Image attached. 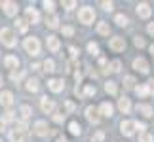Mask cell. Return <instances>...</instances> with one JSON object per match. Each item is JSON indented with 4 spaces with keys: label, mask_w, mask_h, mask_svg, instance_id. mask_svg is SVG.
I'll list each match as a JSON object with an SVG mask.
<instances>
[{
    "label": "cell",
    "mask_w": 154,
    "mask_h": 142,
    "mask_svg": "<svg viewBox=\"0 0 154 142\" xmlns=\"http://www.w3.org/2000/svg\"><path fill=\"white\" fill-rule=\"evenodd\" d=\"M25 49L29 51V55H38L40 53V42L34 36L25 38Z\"/></svg>",
    "instance_id": "cell-1"
},
{
    "label": "cell",
    "mask_w": 154,
    "mask_h": 142,
    "mask_svg": "<svg viewBox=\"0 0 154 142\" xmlns=\"http://www.w3.org/2000/svg\"><path fill=\"white\" fill-rule=\"evenodd\" d=\"M78 19H80V23H84V25H90V23L95 19V11H93V8H82L78 11Z\"/></svg>",
    "instance_id": "cell-2"
},
{
    "label": "cell",
    "mask_w": 154,
    "mask_h": 142,
    "mask_svg": "<svg viewBox=\"0 0 154 142\" xmlns=\"http://www.w3.org/2000/svg\"><path fill=\"white\" fill-rule=\"evenodd\" d=\"M0 42H2L4 46H8V47H14L15 46L14 32H11L10 28H2V31H0Z\"/></svg>",
    "instance_id": "cell-3"
},
{
    "label": "cell",
    "mask_w": 154,
    "mask_h": 142,
    "mask_svg": "<svg viewBox=\"0 0 154 142\" xmlns=\"http://www.w3.org/2000/svg\"><path fill=\"white\" fill-rule=\"evenodd\" d=\"M109 47H110L112 51H124V47H126V40H124L122 36H116V38L110 40Z\"/></svg>",
    "instance_id": "cell-4"
},
{
    "label": "cell",
    "mask_w": 154,
    "mask_h": 142,
    "mask_svg": "<svg viewBox=\"0 0 154 142\" xmlns=\"http://www.w3.org/2000/svg\"><path fill=\"white\" fill-rule=\"evenodd\" d=\"M40 106H42V110L46 112V114H53V110H55V102H53V100H50L48 97H42V100H40Z\"/></svg>",
    "instance_id": "cell-5"
},
{
    "label": "cell",
    "mask_w": 154,
    "mask_h": 142,
    "mask_svg": "<svg viewBox=\"0 0 154 142\" xmlns=\"http://www.w3.org/2000/svg\"><path fill=\"white\" fill-rule=\"evenodd\" d=\"M120 129H122V133L126 135V137H131V135L135 133V121H122V125H120Z\"/></svg>",
    "instance_id": "cell-6"
},
{
    "label": "cell",
    "mask_w": 154,
    "mask_h": 142,
    "mask_svg": "<svg viewBox=\"0 0 154 142\" xmlns=\"http://www.w3.org/2000/svg\"><path fill=\"white\" fill-rule=\"evenodd\" d=\"M48 123L46 121H36L34 123V133L38 135V137H46V135H48Z\"/></svg>",
    "instance_id": "cell-7"
},
{
    "label": "cell",
    "mask_w": 154,
    "mask_h": 142,
    "mask_svg": "<svg viewBox=\"0 0 154 142\" xmlns=\"http://www.w3.org/2000/svg\"><path fill=\"white\" fill-rule=\"evenodd\" d=\"M133 68L137 70V72H141V74L149 72V64H146L145 59H135V61H133Z\"/></svg>",
    "instance_id": "cell-8"
},
{
    "label": "cell",
    "mask_w": 154,
    "mask_h": 142,
    "mask_svg": "<svg viewBox=\"0 0 154 142\" xmlns=\"http://www.w3.org/2000/svg\"><path fill=\"white\" fill-rule=\"evenodd\" d=\"M0 6H2L6 15H15L17 13V4L15 2H0Z\"/></svg>",
    "instance_id": "cell-9"
},
{
    "label": "cell",
    "mask_w": 154,
    "mask_h": 142,
    "mask_svg": "<svg viewBox=\"0 0 154 142\" xmlns=\"http://www.w3.org/2000/svg\"><path fill=\"white\" fill-rule=\"evenodd\" d=\"M0 104L2 106H11L14 104V95L10 91H2L0 93Z\"/></svg>",
    "instance_id": "cell-10"
},
{
    "label": "cell",
    "mask_w": 154,
    "mask_h": 142,
    "mask_svg": "<svg viewBox=\"0 0 154 142\" xmlns=\"http://www.w3.org/2000/svg\"><path fill=\"white\" fill-rule=\"evenodd\" d=\"M150 13H152V10H150V6H149V4H145V2H143V4H139V6H137V15H139V17L146 19V17H149Z\"/></svg>",
    "instance_id": "cell-11"
},
{
    "label": "cell",
    "mask_w": 154,
    "mask_h": 142,
    "mask_svg": "<svg viewBox=\"0 0 154 142\" xmlns=\"http://www.w3.org/2000/svg\"><path fill=\"white\" fill-rule=\"evenodd\" d=\"M48 87H50L53 93H61L63 87H65V84H63V80H50L48 81Z\"/></svg>",
    "instance_id": "cell-12"
},
{
    "label": "cell",
    "mask_w": 154,
    "mask_h": 142,
    "mask_svg": "<svg viewBox=\"0 0 154 142\" xmlns=\"http://www.w3.org/2000/svg\"><path fill=\"white\" fill-rule=\"evenodd\" d=\"M25 138H27V133H23V131L14 129V131L10 133V140L11 142H25Z\"/></svg>",
    "instance_id": "cell-13"
},
{
    "label": "cell",
    "mask_w": 154,
    "mask_h": 142,
    "mask_svg": "<svg viewBox=\"0 0 154 142\" xmlns=\"http://www.w3.org/2000/svg\"><path fill=\"white\" fill-rule=\"evenodd\" d=\"M118 108H120L124 114H128V112L131 110V102H129V99L128 97H122L120 100H118Z\"/></svg>",
    "instance_id": "cell-14"
},
{
    "label": "cell",
    "mask_w": 154,
    "mask_h": 142,
    "mask_svg": "<svg viewBox=\"0 0 154 142\" xmlns=\"http://www.w3.org/2000/svg\"><path fill=\"white\" fill-rule=\"evenodd\" d=\"M86 116H88V120H90L91 123H99V116H97V110L93 108V106H88V108H86Z\"/></svg>",
    "instance_id": "cell-15"
},
{
    "label": "cell",
    "mask_w": 154,
    "mask_h": 142,
    "mask_svg": "<svg viewBox=\"0 0 154 142\" xmlns=\"http://www.w3.org/2000/svg\"><path fill=\"white\" fill-rule=\"evenodd\" d=\"M46 42H48L50 51H53V53L59 51V46H61V44H59V38H57V36H48V40H46Z\"/></svg>",
    "instance_id": "cell-16"
},
{
    "label": "cell",
    "mask_w": 154,
    "mask_h": 142,
    "mask_svg": "<svg viewBox=\"0 0 154 142\" xmlns=\"http://www.w3.org/2000/svg\"><path fill=\"white\" fill-rule=\"evenodd\" d=\"M17 64H19V59L14 57V55H8L4 59V67L6 68H17Z\"/></svg>",
    "instance_id": "cell-17"
},
{
    "label": "cell",
    "mask_w": 154,
    "mask_h": 142,
    "mask_svg": "<svg viewBox=\"0 0 154 142\" xmlns=\"http://www.w3.org/2000/svg\"><path fill=\"white\" fill-rule=\"evenodd\" d=\"M112 104L110 102H103L101 106H99V112H101V116H105V117H110L112 116Z\"/></svg>",
    "instance_id": "cell-18"
},
{
    "label": "cell",
    "mask_w": 154,
    "mask_h": 142,
    "mask_svg": "<svg viewBox=\"0 0 154 142\" xmlns=\"http://www.w3.org/2000/svg\"><path fill=\"white\" fill-rule=\"evenodd\" d=\"M27 89L31 91V93H36L40 89V85H38V80L36 78H31V80H27Z\"/></svg>",
    "instance_id": "cell-19"
},
{
    "label": "cell",
    "mask_w": 154,
    "mask_h": 142,
    "mask_svg": "<svg viewBox=\"0 0 154 142\" xmlns=\"http://www.w3.org/2000/svg\"><path fill=\"white\" fill-rule=\"evenodd\" d=\"M27 19L31 23H38V11L34 8H27Z\"/></svg>",
    "instance_id": "cell-20"
},
{
    "label": "cell",
    "mask_w": 154,
    "mask_h": 142,
    "mask_svg": "<svg viewBox=\"0 0 154 142\" xmlns=\"http://www.w3.org/2000/svg\"><path fill=\"white\" fill-rule=\"evenodd\" d=\"M97 32L99 34H103V36H106V34H109L110 32V27H109V23H99V25H97Z\"/></svg>",
    "instance_id": "cell-21"
},
{
    "label": "cell",
    "mask_w": 154,
    "mask_h": 142,
    "mask_svg": "<svg viewBox=\"0 0 154 142\" xmlns=\"http://www.w3.org/2000/svg\"><path fill=\"white\" fill-rule=\"evenodd\" d=\"M120 67H122V63H120V61H112V63L109 64V68H106V72L116 74V72H120Z\"/></svg>",
    "instance_id": "cell-22"
},
{
    "label": "cell",
    "mask_w": 154,
    "mask_h": 142,
    "mask_svg": "<svg viewBox=\"0 0 154 142\" xmlns=\"http://www.w3.org/2000/svg\"><path fill=\"white\" fill-rule=\"evenodd\" d=\"M135 93H137L139 97H146V95H149V85H146V84H143V85L135 87Z\"/></svg>",
    "instance_id": "cell-23"
},
{
    "label": "cell",
    "mask_w": 154,
    "mask_h": 142,
    "mask_svg": "<svg viewBox=\"0 0 154 142\" xmlns=\"http://www.w3.org/2000/svg\"><path fill=\"white\" fill-rule=\"evenodd\" d=\"M114 21H116V25H120V27H126V25H128V17L124 15V13H118V15L114 17Z\"/></svg>",
    "instance_id": "cell-24"
},
{
    "label": "cell",
    "mask_w": 154,
    "mask_h": 142,
    "mask_svg": "<svg viewBox=\"0 0 154 142\" xmlns=\"http://www.w3.org/2000/svg\"><path fill=\"white\" fill-rule=\"evenodd\" d=\"M42 67H44V70H46V72H53V70H55V63H53L51 59H46Z\"/></svg>",
    "instance_id": "cell-25"
},
{
    "label": "cell",
    "mask_w": 154,
    "mask_h": 142,
    "mask_svg": "<svg viewBox=\"0 0 154 142\" xmlns=\"http://www.w3.org/2000/svg\"><path fill=\"white\" fill-rule=\"evenodd\" d=\"M137 110L143 112L145 116H152V108H150L149 104H137Z\"/></svg>",
    "instance_id": "cell-26"
},
{
    "label": "cell",
    "mask_w": 154,
    "mask_h": 142,
    "mask_svg": "<svg viewBox=\"0 0 154 142\" xmlns=\"http://www.w3.org/2000/svg\"><path fill=\"white\" fill-rule=\"evenodd\" d=\"M69 129H70V133H72V135H80V133H82V127H80L76 121H70Z\"/></svg>",
    "instance_id": "cell-27"
},
{
    "label": "cell",
    "mask_w": 154,
    "mask_h": 142,
    "mask_svg": "<svg viewBox=\"0 0 154 142\" xmlns=\"http://www.w3.org/2000/svg\"><path fill=\"white\" fill-rule=\"evenodd\" d=\"M105 91L110 93V95H114L116 93V84H114V81H106V84H105Z\"/></svg>",
    "instance_id": "cell-28"
},
{
    "label": "cell",
    "mask_w": 154,
    "mask_h": 142,
    "mask_svg": "<svg viewBox=\"0 0 154 142\" xmlns=\"http://www.w3.org/2000/svg\"><path fill=\"white\" fill-rule=\"evenodd\" d=\"M15 27L19 28L21 32H27V28H29V27H27V21H25V19H17V21H15Z\"/></svg>",
    "instance_id": "cell-29"
},
{
    "label": "cell",
    "mask_w": 154,
    "mask_h": 142,
    "mask_svg": "<svg viewBox=\"0 0 154 142\" xmlns=\"http://www.w3.org/2000/svg\"><path fill=\"white\" fill-rule=\"evenodd\" d=\"M31 106H21V117L23 120H27V117H31Z\"/></svg>",
    "instance_id": "cell-30"
},
{
    "label": "cell",
    "mask_w": 154,
    "mask_h": 142,
    "mask_svg": "<svg viewBox=\"0 0 154 142\" xmlns=\"http://www.w3.org/2000/svg\"><path fill=\"white\" fill-rule=\"evenodd\" d=\"M133 84H135V80L131 78V76H126V78H124V87H126V89H131Z\"/></svg>",
    "instance_id": "cell-31"
},
{
    "label": "cell",
    "mask_w": 154,
    "mask_h": 142,
    "mask_svg": "<svg viewBox=\"0 0 154 142\" xmlns=\"http://www.w3.org/2000/svg\"><path fill=\"white\" fill-rule=\"evenodd\" d=\"M88 51H90L91 55H99V47H97V44L90 42V44H88Z\"/></svg>",
    "instance_id": "cell-32"
},
{
    "label": "cell",
    "mask_w": 154,
    "mask_h": 142,
    "mask_svg": "<svg viewBox=\"0 0 154 142\" xmlns=\"http://www.w3.org/2000/svg\"><path fill=\"white\" fill-rule=\"evenodd\" d=\"M23 76H25V72H23V70H17V72H11V80L19 81V80H23Z\"/></svg>",
    "instance_id": "cell-33"
},
{
    "label": "cell",
    "mask_w": 154,
    "mask_h": 142,
    "mask_svg": "<svg viewBox=\"0 0 154 142\" xmlns=\"http://www.w3.org/2000/svg\"><path fill=\"white\" fill-rule=\"evenodd\" d=\"M139 142H152V135H149V133H141Z\"/></svg>",
    "instance_id": "cell-34"
},
{
    "label": "cell",
    "mask_w": 154,
    "mask_h": 142,
    "mask_svg": "<svg viewBox=\"0 0 154 142\" xmlns=\"http://www.w3.org/2000/svg\"><path fill=\"white\" fill-rule=\"evenodd\" d=\"M103 138H105V133H101V131L95 133V135L91 137V140H93V142H103Z\"/></svg>",
    "instance_id": "cell-35"
},
{
    "label": "cell",
    "mask_w": 154,
    "mask_h": 142,
    "mask_svg": "<svg viewBox=\"0 0 154 142\" xmlns=\"http://www.w3.org/2000/svg\"><path fill=\"white\" fill-rule=\"evenodd\" d=\"M15 112H11V110H8V112H6V114H4V121H14L15 120Z\"/></svg>",
    "instance_id": "cell-36"
},
{
    "label": "cell",
    "mask_w": 154,
    "mask_h": 142,
    "mask_svg": "<svg viewBox=\"0 0 154 142\" xmlns=\"http://www.w3.org/2000/svg\"><path fill=\"white\" fill-rule=\"evenodd\" d=\"M84 95H86V97H91V95H95V87H91V85H86Z\"/></svg>",
    "instance_id": "cell-37"
},
{
    "label": "cell",
    "mask_w": 154,
    "mask_h": 142,
    "mask_svg": "<svg viewBox=\"0 0 154 142\" xmlns=\"http://www.w3.org/2000/svg\"><path fill=\"white\" fill-rule=\"evenodd\" d=\"M57 17H50V19H48V27L50 28H57Z\"/></svg>",
    "instance_id": "cell-38"
},
{
    "label": "cell",
    "mask_w": 154,
    "mask_h": 142,
    "mask_svg": "<svg viewBox=\"0 0 154 142\" xmlns=\"http://www.w3.org/2000/svg\"><path fill=\"white\" fill-rule=\"evenodd\" d=\"M63 34H65V36H72V34H74V28L72 27H63Z\"/></svg>",
    "instance_id": "cell-39"
},
{
    "label": "cell",
    "mask_w": 154,
    "mask_h": 142,
    "mask_svg": "<svg viewBox=\"0 0 154 142\" xmlns=\"http://www.w3.org/2000/svg\"><path fill=\"white\" fill-rule=\"evenodd\" d=\"M53 121H55V123H63L65 121V114H55V116H53Z\"/></svg>",
    "instance_id": "cell-40"
},
{
    "label": "cell",
    "mask_w": 154,
    "mask_h": 142,
    "mask_svg": "<svg viewBox=\"0 0 154 142\" xmlns=\"http://www.w3.org/2000/svg\"><path fill=\"white\" fill-rule=\"evenodd\" d=\"M17 131L27 133V123H25V121H19V123H17Z\"/></svg>",
    "instance_id": "cell-41"
},
{
    "label": "cell",
    "mask_w": 154,
    "mask_h": 142,
    "mask_svg": "<svg viewBox=\"0 0 154 142\" xmlns=\"http://www.w3.org/2000/svg\"><path fill=\"white\" fill-rule=\"evenodd\" d=\"M44 8H46V11H53L55 10V4L53 2H44Z\"/></svg>",
    "instance_id": "cell-42"
},
{
    "label": "cell",
    "mask_w": 154,
    "mask_h": 142,
    "mask_svg": "<svg viewBox=\"0 0 154 142\" xmlns=\"http://www.w3.org/2000/svg\"><path fill=\"white\" fill-rule=\"evenodd\" d=\"M135 46H137V47H143L145 46V40L141 38V36H135Z\"/></svg>",
    "instance_id": "cell-43"
},
{
    "label": "cell",
    "mask_w": 154,
    "mask_h": 142,
    "mask_svg": "<svg viewBox=\"0 0 154 142\" xmlns=\"http://www.w3.org/2000/svg\"><path fill=\"white\" fill-rule=\"evenodd\" d=\"M101 6H103V10H105V11H110V10H112V2H103Z\"/></svg>",
    "instance_id": "cell-44"
},
{
    "label": "cell",
    "mask_w": 154,
    "mask_h": 142,
    "mask_svg": "<svg viewBox=\"0 0 154 142\" xmlns=\"http://www.w3.org/2000/svg\"><path fill=\"white\" fill-rule=\"evenodd\" d=\"M65 108H67L69 112H72V110H74V102H70V100H67V102H65Z\"/></svg>",
    "instance_id": "cell-45"
},
{
    "label": "cell",
    "mask_w": 154,
    "mask_h": 142,
    "mask_svg": "<svg viewBox=\"0 0 154 142\" xmlns=\"http://www.w3.org/2000/svg\"><path fill=\"white\" fill-rule=\"evenodd\" d=\"M63 6H65L67 10H72L74 6H76V2H63Z\"/></svg>",
    "instance_id": "cell-46"
},
{
    "label": "cell",
    "mask_w": 154,
    "mask_h": 142,
    "mask_svg": "<svg viewBox=\"0 0 154 142\" xmlns=\"http://www.w3.org/2000/svg\"><path fill=\"white\" fill-rule=\"evenodd\" d=\"M146 85H149V93H152V95H154V80H150Z\"/></svg>",
    "instance_id": "cell-47"
},
{
    "label": "cell",
    "mask_w": 154,
    "mask_h": 142,
    "mask_svg": "<svg viewBox=\"0 0 154 142\" xmlns=\"http://www.w3.org/2000/svg\"><path fill=\"white\" fill-rule=\"evenodd\" d=\"M135 127H137L139 131H145V123H139V121H135Z\"/></svg>",
    "instance_id": "cell-48"
},
{
    "label": "cell",
    "mask_w": 154,
    "mask_h": 142,
    "mask_svg": "<svg viewBox=\"0 0 154 142\" xmlns=\"http://www.w3.org/2000/svg\"><path fill=\"white\" fill-rule=\"evenodd\" d=\"M4 129H6V121L2 120V117H0V133H2V131H4Z\"/></svg>",
    "instance_id": "cell-49"
},
{
    "label": "cell",
    "mask_w": 154,
    "mask_h": 142,
    "mask_svg": "<svg viewBox=\"0 0 154 142\" xmlns=\"http://www.w3.org/2000/svg\"><path fill=\"white\" fill-rule=\"evenodd\" d=\"M149 34H152V36H154V23H150V25H149Z\"/></svg>",
    "instance_id": "cell-50"
},
{
    "label": "cell",
    "mask_w": 154,
    "mask_h": 142,
    "mask_svg": "<svg viewBox=\"0 0 154 142\" xmlns=\"http://www.w3.org/2000/svg\"><path fill=\"white\" fill-rule=\"evenodd\" d=\"M70 53H72V57H76L78 55V49H76V47H70Z\"/></svg>",
    "instance_id": "cell-51"
},
{
    "label": "cell",
    "mask_w": 154,
    "mask_h": 142,
    "mask_svg": "<svg viewBox=\"0 0 154 142\" xmlns=\"http://www.w3.org/2000/svg\"><path fill=\"white\" fill-rule=\"evenodd\" d=\"M150 53H152V55H154V44L150 46Z\"/></svg>",
    "instance_id": "cell-52"
},
{
    "label": "cell",
    "mask_w": 154,
    "mask_h": 142,
    "mask_svg": "<svg viewBox=\"0 0 154 142\" xmlns=\"http://www.w3.org/2000/svg\"><path fill=\"white\" fill-rule=\"evenodd\" d=\"M0 84H2V76H0Z\"/></svg>",
    "instance_id": "cell-53"
},
{
    "label": "cell",
    "mask_w": 154,
    "mask_h": 142,
    "mask_svg": "<svg viewBox=\"0 0 154 142\" xmlns=\"http://www.w3.org/2000/svg\"><path fill=\"white\" fill-rule=\"evenodd\" d=\"M59 142H67V140H59Z\"/></svg>",
    "instance_id": "cell-54"
}]
</instances>
